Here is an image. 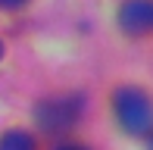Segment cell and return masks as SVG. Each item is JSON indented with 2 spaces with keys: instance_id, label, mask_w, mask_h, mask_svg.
Returning a JSON list of instances; mask_svg holds the SVG:
<instances>
[{
  "instance_id": "obj_6",
  "label": "cell",
  "mask_w": 153,
  "mask_h": 150,
  "mask_svg": "<svg viewBox=\"0 0 153 150\" xmlns=\"http://www.w3.org/2000/svg\"><path fill=\"white\" fill-rule=\"evenodd\" d=\"M0 3H22V0H0Z\"/></svg>"
},
{
  "instance_id": "obj_8",
  "label": "cell",
  "mask_w": 153,
  "mask_h": 150,
  "mask_svg": "<svg viewBox=\"0 0 153 150\" xmlns=\"http://www.w3.org/2000/svg\"><path fill=\"white\" fill-rule=\"evenodd\" d=\"M150 150H153V141H150Z\"/></svg>"
},
{
  "instance_id": "obj_3",
  "label": "cell",
  "mask_w": 153,
  "mask_h": 150,
  "mask_svg": "<svg viewBox=\"0 0 153 150\" xmlns=\"http://www.w3.org/2000/svg\"><path fill=\"white\" fill-rule=\"evenodd\" d=\"M119 25L125 35L153 31V0H125L119 10Z\"/></svg>"
},
{
  "instance_id": "obj_5",
  "label": "cell",
  "mask_w": 153,
  "mask_h": 150,
  "mask_svg": "<svg viewBox=\"0 0 153 150\" xmlns=\"http://www.w3.org/2000/svg\"><path fill=\"white\" fill-rule=\"evenodd\" d=\"M56 150H88V147H81V144H62V147H56Z\"/></svg>"
},
{
  "instance_id": "obj_7",
  "label": "cell",
  "mask_w": 153,
  "mask_h": 150,
  "mask_svg": "<svg viewBox=\"0 0 153 150\" xmlns=\"http://www.w3.org/2000/svg\"><path fill=\"white\" fill-rule=\"evenodd\" d=\"M0 56H3V44H0Z\"/></svg>"
},
{
  "instance_id": "obj_1",
  "label": "cell",
  "mask_w": 153,
  "mask_h": 150,
  "mask_svg": "<svg viewBox=\"0 0 153 150\" xmlns=\"http://www.w3.org/2000/svg\"><path fill=\"white\" fill-rule=\"evenodd\" d=\"M113 110L128 134H147L153 128V103L137 88H119L113 97Z\"/></svg>"
},
{
  "instance_id": "obj_4",
  "label": "cell",
  "mask_w": 153,
  "mask_h": 150,
  "mask_svg": "<svg viewBox=\"0 0 153 150\" xmlns=\"http://www.w3.org/2000/svg\"><path fill=\"white\" fill-rule=\"evenodd\" d=\"M0 150H34V138L28 131H6L0 138Z\"/></svg>"
},
{
  "instance_id": "obj_2",
  "label": "cell",
  "mask_w": 153,
  "mask_h": 150,
  "mask_svg": "<svg viewBox=\"0 0 153 150\" xmlns=\"http://www.w3.org/2000/svg\"><path fill=\"white\" fill-rule=\"evenodd\" d=\"M81 113H85V97H50L44 103H38L34 119L44 131L62 134L81 119Z\"/></svg>"
}]
</instances>
